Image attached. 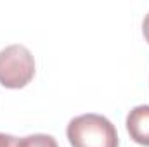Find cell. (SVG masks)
I'll list each match as a JSON object with an SVG mask.
<instances>
[{"instance_id":"5","label":"cell","mask_w":149,"mask_h":147,"mask_svg":"<svg viewBox=\"0 0 149 147\" xmlns=\"http://www.w3.org/2000/svg\"><path fill=\"white\" fill-rule=\"evenodd\" d=\"M21 140L9 133H0V147H21Z\"/></svg>"},{"instance_id":"3","label":"cell","mask_w":149,"mask_h":147,"mask_svg":"<svg viewBox=\"0 0 149 147\" xmlns=\"http://www.w3.org/2000/svg\"><path fill=\"white\" fill-rule=\"evenodd\" d=\"M127 132L139 146L149 147V106H135L127 114Z\"/></svg>"},{"instance_id":"4","label":"cell","mask_w":149,"mask_h":147,"mask_svg":"<svg viewBox=\"0 0 149 147\" xmlns=\"http://www.w3.org/2000/svg\"><path fill=\"white\" fill-rule=\"evenodd\" d=\"M21 147H59L57 140L47 133H35L28 135L21 140Z\"/></svg>"},{"instance_id":"2","label":"cell","mask_w":149,"mask_h":147,"mask_svg":"<svg viewBox=\"0 0 149 147\" xmlns=\"http://www.w3.org/2000/svg\"><path fill=\"white\" fill-rule=\"evenodd\" d=\"M35 76V57L21 43L0 50V85L10 90L26 87Z\"/></svg>"},{"instance_id":"1","label":"cell","mask_w":149,"mask_h":147,"mask_svg":"<svg viewBox=\"0 0 149 147\" xmlns=\"http://www.w3.org/2000/svg\"><path fill=\"white\" fill-rule=\"evenodd\" d=\"M66 135L71 147H118V132L111 121L95 112H87L68 123Z\"/></svg>"},{"instance_id":"6","label":"cell","mask_w":149,"mask_h":147,"mask_svg":"<svg viewBox=\"0 0 149 147\" xmlns=\"http://www.w3.org/2000/svg\"><path fill=\"white\" fill-rule=\"evenodd\" d=\"M142 33H144V38H146V42L149 43V12L146 14L144 21H142Z\"/></svg>"}]
</instances>
